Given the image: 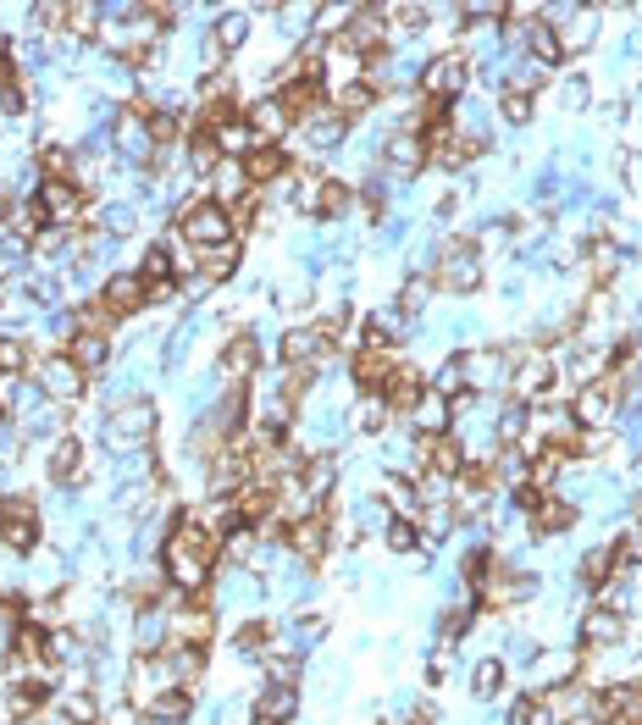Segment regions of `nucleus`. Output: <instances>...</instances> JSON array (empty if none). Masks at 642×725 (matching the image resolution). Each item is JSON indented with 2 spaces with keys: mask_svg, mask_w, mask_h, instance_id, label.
Returning <instances> with one entry per match:
<instances>
[{
  "mask_svg": "<svg viewBox=\"0 0 642 725\" xmlns=\"http://www.w3.org/2000/svg\"><path fill=\"white\" fill-rule=\"evenodd\" d=\"M117 150L128 155V161H155V139H150V122H144L139 106H128L117 117Z\"/></svg>",
  "mask_w": 642,
  "mask_h": 725,
  "instance_id": "10",
  "label": "nucleus"
},
{
  "mask_svg": "<svg viewBox=\"0 0 642 725\" xmlns=\"http://www.w3.org/2000/svg\"><path fill=\"white\" fill-rule=\"evenodd\" d=\"M100 222H106V233L128 238V233H133V222H139V216H133L128 205H106V211H100Z\"/></svg>",
  "mask_w": 642,
  "mask_h": 725,
  "instance_id": "47",
  "label": "nucleus"
},
{
  "mask_svg": "<svg viewBox=\"0 0 642 725\" xmlns=\"http://www.w3.org/2000/svg\"><path fill=\"white\" fill-rule=\"evenodd\" d=\"M34 543H39L34 499H0V548L6 554H34Z\"/></svg>",
  "mask_w": 642,
  "mask_h": 725,
  "instance_id": "5",
  "label": "nucleus"
},
{
  "mask_svg": "<svg viewBox=\"0 0 642 725\" xmlns=\"http://www.w3.org/2000/svg\"><path fill=\"white\" fill-rule=\"evenodd\" d=\"M255 360H261L255 338L250 333H233V338H227V349H222V377L233 382V388H244V382L255 377Z\"/></svg>",
  "mask_w": 642,
  "mask_h": 725,
  "instance_id": "16",
  "label": "nucleus"
},
{
  "mask_svg": "<svg viewBox=\"0 0 642 725\" xmlns=\"http://www.w3.org/2000/svg\"><path fill=\"white\" fill-rule=\"evenodd\" d=\"M23 366H34V360H28V344L23 338H0V371H6V377H23Z\"/></svg>",
  "mask_w": 642,
  "mask_h": 725,
  "instance_id": "40",
  "label": "nucleus"
},
{
  "mask_svg": "<svg viewBox=\"0 0 642 725\" xmlns=\"http://www.w3.org/2000/svg\"><path fill=\"white\" fill-rule=\"evenodd\" d=\"M244 178H250V189H266L277 178H288V150H277V144H255L250 155H244Z\"/></svg>",
  "mask_w": 642,
  "mask_h": 725,
  "instance_id": "12",
  "label": "nucleus"
},
{
  "mask_svg": "<svg viewBox=\"0 0 642 725\" xmlns=\"http://www.w3.org/2000/svg\"><path fill=\"white\" fill-rule=\"evenodd\" d=\"M139 277H144V283H172V250H167V244H150V250H144Z\"/></svg>",
  "mask_w": 642,
  "mask_h": 725,
  "instance_id": "37",
  "label": "nucleus"
},
{
  "mask_svg": "<svg viewBox=\"0 0 642 725\" xmlns=\"http://www.w3.org/2000/svg\"><path fill=\"white\" fill-rule=\"evenodd\" d=\"M388 17H393V23H399V28H410V34H421V28H427V6H388Z\"/></svg>",
  "mask_w": 642,
  "mask_h": 725,
  "instance_id": "49",
  "label": "nucleus"
},
{
  "mask_svg": "<svg viewBox=\"0 0 642 725\" xmlns=\"http://www.w3.org/2000/svg\"><path fill=\"white\" fill-rule=\"evenodd\" d=\"M465 84H471V67H465L460 50H449V56H432L427 67H421V95L438 100V106H449Z\"/></svg>",
  "mask_w": 642,
  "mask_h": 725,
  "instance_id": "6",
  "label": "nucleus"
},
{
  "mask_svg": "<svg viewBox=\"0 0 642 725\" xmlns=\"http://www.w3.org/2000/svg\"><path fill=\"white\" fill-rule=\"evenodd\" d=\"M34 200L45 205L50 227H72L78 216H84V194H78V183H39Z\"/></svg>",
  "mask_w": 642,
  "mask_h": 725,
  "instance_id": "9",
  "label": "nucleus"
},
{
  "mask_svg": "<svg viewBox=\"0 0 642 725\" xmlns=\"http://www.w3.org/2000/svg\"><path fill=\"white\" fill-rule=\"evenodd\" d=\"M244 122H250V133H255L261 144H277V139L288 133V122H294V117H288V106H283L277 95H266V100H255V106H244Z\"/></svg>",
  "mask_w": 642,
  "mask_h": 725,
  "instance_id": "11",
  "label": "nucleus"
},
{
  "mask_svg": "<svg viewBox=\"0 0 642 725\" xmlns=\"http://www.w3.org/2000/svg\"><path fill=\"white\" fill-rule=\"evenodd\" d=\"M582 576H587L593 587H604L609 576H615V548H593V554L582 559Z\"/></svg>",
  "mask_w": 642,
  "mask_h": 725,
  "instance_id": "41",
  "label": "nucleus"
},
{
  "mask_svg": "<svg viewBox=\"0 0 642 725\" xmlns=\"http://www.w3.org/2000/svg\"><path fill=\"white\" fill-rule=\"evenodd\" d=\"M45 476H50V482H84V449H78V438H56V443H50Z\"/></svg>",
  "mask_w": 642,
  "mask_h": 725,
  "instance_id": "20",
  "label": "nucleus"
},
{
  "mask_svg": "<svg viewBox=\"0 0 642 725\" xmlns=\"http://www.w3.org/2000/svg\"><path fill=\"white\" fill-rule=\"evenodd\" d=\"M211 39L222 50H238L244 39H250V17H244V12H222V17H216V34Z\"/></svg>",
  "mask_w": 642,
  "mask_h": 725,
  "instance_id": "35",
  "label": "nucleus"
},
{
  "mask_svg": "<svg viewBox=\"0 0 642 725\" xmlns=\"http://www.w3.org/2000/svg\"><path fill=\"white\" fill-rule=\"evenodd\" d=\"M299 476H305V493H310V504H321V499H327V488H333V482H338V465L327 460V454H316V460H305V471H299Z\"/></svg>",
  "mask_w": 642,
  "mask_h": 725,
  "instance_id": "29",
  "label": "nucleus"
},
{
  "mask_svg": "<svg viewBox=\"0 0 642 725\" xmlns=\"http://www.w3.org/2000/svg\"><path fill=\"white\" fill-rule=\"evenodd\" d=\"M393 371H399V360H393L388 349H355V382L366 393H382Z\"/></svg>",
  "mask_w": 642,
  "mask_h": 725,
  "instance_id": "17",
  "label": "nucleus"
},
{
  "mask_svg": "<svg viewBox=\"0 0 642 725\" xmlns=\"http://www.w3.org/2000/svg\"><path fill=\"white\" fill-rule=\"evenodd\" d=\"M144 714H150V720H161V725H172V720H189V692H183V687L161 692V698H150V703H144Z\"/></svg>",
  "mask_w": 642,
  "mask_h": 725,
  "instance_id": "31",
  "label": "nucleus"
},
{
  "mask_svg": "<svg viewBox=\"0 0 642 725\" xmlns=\"http://www.w3.org/2000/svg\"><path fill=\"white\" fill-rule=\"evenodd\" d=\"M421 305H427V277H410V283L399 288V316H416Z\"/></svg>",
  "mask_w": 642,
  "mask_h": 725,
  "instance_id": "46",
  "label": "nucleus"
},
{
  "mask_svg": "<svg viewBox=\"0 0 642 725\" xmlns=\"http://www.w3.org/2000/svg\"><path fill=\"white\" fill-rule=\"evenodd\" d=\"M571 521H576V504H571V499H559V493H548V499L532 504V532H537V537L565 532Z\"/></svg>",
  "mask_w": 642,
  "mask_h": 725,
  "instance_id": "24",
  "label": "nucleus"
},
{
  "mask_svg": "<svg viewBox=\"0 0 642 725\" xmlns=\"http://www.w3.org/2000/svg\"><path fill=\"white\" fill-rule=\"evenodd\" d=\"M438 288H454V294H471V288H482V255H476L471 238H449L438 250V277H432Z\"/></svg>",
  "mask_w": 642,
  "mask_h": 725,
  "instance_id": "3",
  "label": "nucleus"
},
{
  "mask_svg": "<svg viewBox=\"0 0 642 725\" xmlns=\"http://www.w3.org/2000/svg\"><path fill=\"white\" fill-rule=\"evenodd\" d=\"M294 703H299V692H294V681H272V687L255 698V720H272V725H283L288 714H294Z\"/></svg>",
  "mask_w": 642,
  "mask_h": 725,
  "instance_id": "25",
  "label": "nucleus"
},
{
  "mask_svg": "<svg viewBox=\"0 0 642 725\" xmlns=\"http://www.w3.org/2000/svg\"><path fill=\"white\" fill-rule=\"evenodd\" d=\"M582 637L593 642V648H615V642L626 637V620H620L615 609H593V615L582 620Z\"/></svg>",
  "mask_w": 642,
  "mask_h": 725,
  "instance_id": "26",
  "label": "nucleus"
},
{
  "mask_svg": "<svg viewBox=\"0 0 642 725\" xmlns=\"http://www.w3.org/2000/svg\"><path fill=\"white\" fill-rule=\"evenodd\" d=\"M34 382H39V393H45L50 405H72V399H84V388H89V377L72 366L67 355L34 360Z\"/></svg>",
  "mask_w": 642,
  "mask_h": 725,
  "instance_id": "4",
  "label": "nucleus"
},
{
  "mask_svg": "<svg viewBox=\"0 0 642 725\" xmlns=\"http://www.w3.org/2000/svg\"><path fill=\"white\" fill-rule=\"evenodd\" d=\"M67 720H72V725H95V720H100V703L78 692V698H67Z\"/></svg>",
  "mask_w": 642,
  "mask_h": 725,
  "instance_id": "51",
  "label": "nucleus"
},
{
  "mask_svg": "<svg viewBox=\"0 0 642 725\" xmlns=\"http://www.w3.org/2000/svg\"><path fill=\"white\" fill-rule=\"evenodd\" d=\"M615 266H620V244L615 238H593V244H587V272H593L598 283H609Z\"/></svg>",
  "mask_w": 642,
  "mask_h": 725,
  "instance_id": "30",
  "label": "nucleus"
},
{
  "mask_svg": "<svg viewBox=\"0 0 642 725\" xmlns=\"http://www.w3.org/2000/svg\"><path fill=\"white\" fill-rule=\"evenodd\" d=\"M371 106H377V89H371L366 78H355V84H344V89H338V117H344V122L366 117Z\"/></svg>",
  "mask_w": 642,
  "mask_h": 725,
  "instance_id": "28",
  "label": "nucleus"
},
{
  "mask_svg": "<svg viewBox=\"0 0 642 725\" xmlns=\"http://www.w3.org/2000/svg\"><path fill=\"white\" fill-rule=\"evenodd\" d=\"M67 360L84 371V377H100V371H106V360H111V344H106L100 333H72Z\"/></svg>",
  "mask_w": 642,
  "mask_h": 725,
  "instance_id": "19",
  "label": "nucleus"
},
{
  "mask_svg": "<svg viewBox=\"0 0 642 725\" xmlns=\"http://www.w3.org/2000/svg\"><path fill=\"white\" fill-rule=\"evenodd\" d=\"M283 543L294 548V554L305 559V565H310V559H321V554H327V504H321V510H310V515H299V521L288 526V537H283Z\"/></svg>",
  "mask_w": 642,
  "mask_h": 725,
  "instance_id": "8",
  "label": "nucleus"
},
{
  "mask_svg": "<svg viewBox=\"0 0 642 725\" xmlns=\"http://www.w3.org/2000/svg\"><path fill=\"white\" fill-rule=\"evenodd\" d=\"M388 167L399 172V178H410V172H421V167H427V144H421V139H416V133H410V128H399V133H393V139H388Z\"/></svg>",
  "mask_w": 642,
  "mask_h": 725,
  "instance_id": "21",
  "label": "nucleus"
},
{
  "mask_svg": "<svg viewBox=\"0 0 642 725\" xmlns=\"http://www.w3.org/2000/svg\"><path fill=\"white\" fill-rule=\"evenodd\" d=\"M465 626H471V615H465V609H454V615H443V626H438V631H443V642H460V631H465Z\"/></svg>",
  "mask_w": 642,
  "mask_h": 725,
  "instance_id": "53",
  "label": "nucleus"
},
{
  "mask_svg": "<svg viewBox=\"0 0 642 725\" xmlns=\"http://www.w3.org/2000/svg\"><path fill=\"white\" fill-rule=\"evenodd\" d=\"M554 34H559V50L571 56V50H582V45H593V39H598V12H593V6H571V12L554 23Z\"/></svg>",
  "mask_w": 642,
  "mask_h": 725,
  "instance_id": "15",
  "label": "nucleus"
},
{
  "mask_svg": "<svg viewBox=\"0 0 642 725\" xmlns=\"http://www.w3.org/2000/svg\"><path fill=\"white\" fill-rule=\"evenodd\" d=\"M321 349H327V344H321V333H316V327H288V333H283V344H277V355H283L288 366H316V360H321Z\"/></svg>",
  "mask_w": 642,
  "mask_h": 725,
  "instance_id": "22",
  "label": "nucleus"
},
{
  "mask_svg": "<svg viewBox=\"0 0 642 725\" xmlns=\"http://www.w3.org/2000/svg\"><path fill=\"white\" fill-rule=\"evenodd\" d=\"M515 725H559V720H554L543 692H532V698H521V709H515Z\"/></svg>",
  "mask_w": 642,
  "mask_h": 725,
  "instance_id": "42",
  "label": "nucleus"
},
{
  "mask_svg": "<svg viewBox=\"0 0 642 725\" xmlns=\"http://www.w3.org/2000/svg\"><path fill=\"white\" fill-rule=\"evenodd\" d=\"M388 548H393V554H410V548H421L416 521H393V526H388Z\"/></svg>",
  "mask_w": 642,
  "mask_h": 725,
  "instance_id": "45",
  "label": "nucleus"
},
{
  "mask_svg": "<svg viewBox=\"0 0 642 725\" xmlns=\"http://www.w3.org/2000/svg\"><path fill=\"white\" fill-rule=\"evenodd\" d=\"M471 687H476V698H493V692L504 687V665H499V659H482L476 676H471Z\"/></svg>",
  "mask_w": 642,
  "mask_h": 725,
  "instance_id": "44",
  "label": "nucleus"
},
{
  "mask_svg": "<svg viewBox=\"0 0 642 725\" xmlns=\"http://www.w3.org/2000/svg\"><path fill=\"white\" fill-rule=\"evenodd\" d=\"M39 172H45V183H67L72 155L61 150V144H45V150H39Z\"/></svg>",
  "mask_w": 642,
  "mask_h": 725,
  "instance_id": "39",
  "label": "nucleus"
},
{
  "mask_svg": "<svg viewBox=\"0 0 642 725\" xmlns=\"http://www.w3.org/2000/svg\"><path fill=\"white\" fill-rule=\"evenodd\" d=\"M100 23H106V17H100V6H67V12H61V28H67V34H78V39L100 34Z\"/></svg>",
  "mask_w": 642,
  "mask_h": 725,
  "instance_id": "36",
  "label": "nucleus"
},
{
  "mask_svg": "<svg viewBox=\"0 0 642 725\" xmlns=\"http://www.w3.org/2000/svg\"><path fill=\"white\" fill-rule=\"evenodd\" d=\"M178 227H183V238H189L194 250H216V244H233V238H238L233 211H227V205H216V200L183 205V211H178Z\"/></svg>",
  "mask_w": 642,
  "mask_h": 725,
  "instance_id": "2",
  "label": "nucleus"
},
{
  "mask_svg": "<svg viewBox=\"0 0 642 725\" xmlns=\"http://www.w3.org/2000/svg\"><path fill=\"white\" fill-rule=\"evenodd\" d=\"M344 133H349V122L338 117V106H321L316 117H305V139H310V150H333V144H344Z\"/></svg>",
  "mask_w": 642,
  "mask_h": 725,
  "instance_id": "23",
  "label": "nucleus"
},
{
  "mask_svg": "<svg viewBox=\"0 0 642 725\" xmlns=\"http://www.w3.org/2000/svg\"><path fill=\"white\" fill-rule=\"evenodd\" d=\"M222 161H227V155H222V144H216V133L211 128H194L189 133V167L194 172H216Z\"/></svg>",
  "mask_w": 642,
  "mask_h": 725,
  "instance_id": "27",
  "label": "nucleus"
},
{
  "mask_svg": "<svg viewBox=\"0 0 642 725\" xmlns=\"http://www.w3.org/2000/svg\"><path fill=\"white\" fill-rule=\"evenodd\" d=\"M233 266H238V238H233V244H216V250H200V277H205V283L233 277Z\"/></svg>",
  "mask_w": 642,
  "mask_h": 725,
  "instance_id": "32",
  "label": "nucleus"
},
{
  "mask_svg": "<svg viewBox=\"0 0 642 725\" xmlns=\"http://www.w3.org/2000/svg\"><path fill=\"white\" fill-rule=\"evenodd\" d=\"M532 111H537L532 95H504L499 100V117L510 122V128H526V122H532Z\"/></svg>",
  "mask_w": 642,
  "mask_h": 725,
  "instance_id": "43",
  "label": "nucleus"
},
{
  "mask_svg": "<svg viewBox=\"0 0 642 725\" xmlns=\"http://www.w3.org/2000/svg\"><path fill=\"white\" fill-rule=\"evenodd\" d=\"M216 537L205 532L194 515H178L172 521V532H167V548H161V565H167V582L178 587V593H189V598H200L205 593V582H211V565H216Z\"/></svg>",
  "mask_w": 642,
  "mask_h": 725,
  "instance_id": "1",
  "label": "nucleus"
},
{
  "mask_svg": "<svg viewBox=\"0 0 642 725\" xmlns=\"http://www.w3.org/2000/svg\"><path fill=\"white\" fill-rule=\"evenodd\" d=\"M161 659H167V670H172L178 687H194V681L205 676V648H194V642H167Z\"/></svg>",
  "mask_w": 642,
  "mask_h": 725,
  "instance_id": "18",
  "label": "nucleus"
},
{
  "mask_svg": "<svg viewBox=\"0 0 642 725\" xmlns=\"http://www.w3.org/2000/svg\"><path fill=\"white\" fill-rule=\"evenodd\" d=\"M0 111H12V117H23V111H28L23 84H0Z\"/></svg>",
  "mask_w": 642,
  "mask_h": 725,
  "instance_id": "52",
  "label": "nucleus"
},
{
  "mask_svg": "<svg viewBox=\"0 0 642 725\" xmlns=\"http://www.w3.org/2000/svg\"><path fill=\"white\" fill-rule=\"evenodd\" d=\"M615 559H631V565H642V521L620 532V543H615Z\"/></svg>",
  "mask_w": 642,
  "mask_h": 725,
  "instance_id": "50",
  "label": "nucleus"
},
{
  "mask_svg": "<svg viewBox=\"0 0 642 725\" xmlns=\"http://www.w3.org/2000/svg\"><path fill=\"white\" fill-rule=\"evenodd\" d=\"M410 427H416L421 438H438V432H449V393L421 388V399L410 405Z\"/></svg>",
  "mask_w": 642,
  "mask_h": 725,
  "instance_id": "13",
  "label": "nucleus"
},
{
  "mask_svg": "<svg viewBox=\"0 0 642 725\" xmlns=\"http://www.w3.org/2000/svg\"><path fill=\"white\" fill-rule=\"evenodd\" d=\"M233 648H238V654H261V648H266V626H261V620H250V626H238Z\"/></svg>",
  "mask_w": 642,
  "mask_h": 725,
  "instance_id": "48",
  "label": "nucleus"
},
{
  "mask_svg": "<svg viewBox=\"0 0 642 725\" xmlns=\"http://www.w3.org/2000/svg\"><path fill=\"white\" fill-rule=\"evenodd\" d=\"M388 510L399 515V521H416L427 504H421V493H416V482H388Z\"/></svg>",
  "mask_w": 642,
  "mask_h": 725,
  "instance_id": "34",
  "label": "nucleus"
},
{
  "mask_svg": "<svg viewBox=\"0 0 642 725\" xmlns=\"http://www.w3.org/2000/svg\"><path fill=\"white\" fill-rule=\"evenodd\" d=\"M460 371H465V393L510 382V360H504V349H471V355H460Z\"/></svg>",
  "mask_w": 642,
  "mask_h": 725,
  "instance_id": "7",
  "label": "nucleus"
},
{
  "mask_svg": "<svg viewBox=\"0 0 642 725\" xmlns=\"http://www.w3.org/2000/svg\"><path fill=\"white\" fill-rule=\"evenodd\" d=\"M355 427L360 432H382V427H388V399H382V393H366V399L355 405Z\"/></svg>",
  "mask_w": 642,
  "mask_h": 725,
  "instance_id": "38",
  "label": "nucleus"
},
{
  "mask_svg": "<svg viewBox=\"0 0 642 725\" xmlns=\"http://www.w3.org/2000/svg\"><path fill=\"white\" fill-rule=\"evenodd\" d=\"M100 305H106L111 316H133V310L144 305V277H139V272L106 277V288H100Z\"/></svg>",
  "mask_w": 642,
  "mask_h": 725,
  "instance_id": "14",
  "label": "nucleus"
},
{
  "mask_svg": "<svg viewBox=\"0 0 642 725\" xmlns=\"http://www.w3.org/2000/svg\"><path fill=\"white\" fill-rule=\"evenodd\" d=\"M349 205H355V189H349V183H333V178H327L316 189V216H344Z\"/></svg>",
  "mask_w": 642,
  "mask_h": 725,
  "instance_id": "33",
  "label": "nucleus"
}]
</instances>
